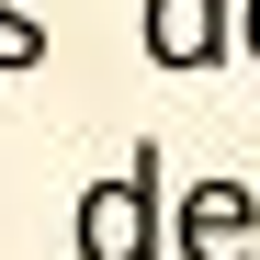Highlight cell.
Here are the masks:
<instances>
[{
  "mask_svg": "<svg viewBox=\"0 0 260 260\" xmlns=\"http://www.w3.org/2000/svg\"><path fill=\"white\" fill-rule=\"evenodd\" d=\"M158 215H170V192H158V136H136L124 147V170H102L91 192H79V260H170L158 249Z\"/></svg>",
  "mask_w": 260,
  "mask_h": 260,
  "instance_id": "1",
  "label": "cell"
},
{
  "mask_svg": "<svg viewBox=\"0 0 260 260\" xmlns=\"http://www.w3.org/2000/svg\"><path fill=\"white\" fill-rule=\"evenodd\" d=\"M158 249L170 260H260V192L238 170H204V181L158 215Z\"/></svg>",
  "mask_w": 260,
  "mask_h": 260,
  "instance_id": "2",
  "label": "cell"
},
{
  "mask_svg": "<svg viewBox=\"0 0 260 260\" xmlns=\"http://www.w3.org/2000/svg\"><path fill=\"white\" fill-rule=\"evenodd\" d=\"M147 57L170 79H204L215 57H238V0H147Z\"/></svg>",
  "mask_w": 260,
  "mask_h": 260,
  "instance_id": "3",
  "label": "cell"
},
{
  "mask_svg": "<svg viewBox=\"0 0 260 260\" xmlns=\"http://www.w3.org/2000/svg\"><path fill=\"white\" fill-rule=\"evenodd\" d=\"M46 68V0H0V79Z\"/></svg>",
  "mask_w": 260,
  "mask_h": 260,
  "instance_id": "4",
  "label": "cell"
},
{
  "mask_svg": "<svg viewBox=\"0 0 260 260\" xmlns=\"http://www.w3.org/2000/svg\"><path fill=\"white\" fill-rule=\"evenodd\" d=\"M238 57L260 68V0H238Z\"/></svg>",
  "mask_w": 260,
  "mask_h": 260,
  "instance_id": "5",
  "label": "cell"
}]
</instances>
